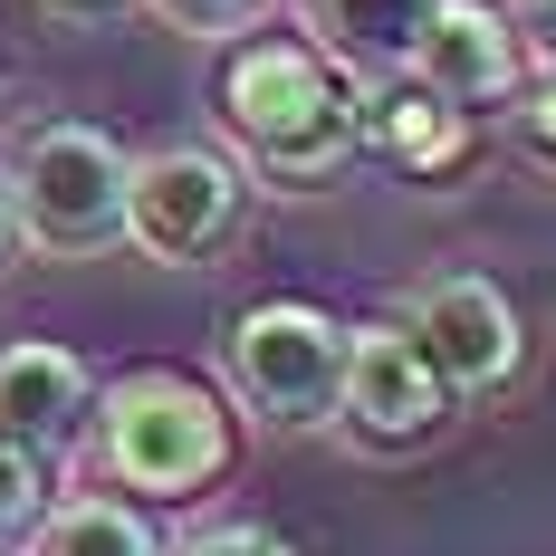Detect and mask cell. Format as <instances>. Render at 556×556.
I'll list each match as a JSON object with an SVG mask.
<instances>
[{"mask_svg":"<svg viewBox=\"0 0 556 556\" xmlns=\"http://www.w3.org/2000/svg\"><path fill=\"white\" fill-rule=\"evenodd\" d=\"M173 39H250L269 0H144Z\"/></svg>","mask_w":556,"mask_h":556,"instance_id":"cell-14","label":"cell"},{"mask_svg":"<svg viewBox=\"0 0 556 556\" xmlns=\"http://www.w3.org/2000/svg\"><path fill=\"white\" fill-rule=\"evenodd\" d=\"M87 413H97V375L49 345V336H20L0 345V442L39 451V460H67L87 442Z\"/></svg>","mask_w":556,"mask_h":556,"instance_id":"cell-9","label":"cell"},{"mask_svg":"<svg viewBox=\"0 0 556 556\" xmlns=\"http://www.w3.org/2000/svg\"><path fill=\"white\" fill-rule=\"evenodd\" d=\"M20 260V222H10V192H0V269Z\"/></svg>","mask_w":556,"mask_h":556,"instance_id":"cell-19","label":"cell"},{"mask_svg":"<svg viewBox=\"0 0 556 556\" xmlns=\"http://www.w3.org/2000/svg\"><path fill=\"white\" fill-rule=\"evenodd\" d=\"M403 77L432 87L442 106L480 115V106H508L528 87V49H518V29L500 20V0H432V20H422Z\"/></svg>","mask_w":556,"mask_h":556,"instance_id":"cell-8","label":"cell"},{"mask_svg":"<svg viewBox=\"0 0 556 556\" xmlns=\"http://www.w3.org/2000/svg\"><path fill=\"white\" fill-rule=\"evenodd\" d=\"M49 500H58V460L0 442V547H20V538L39 528V508H49Z\"/></svg>","mask_w":556,"mask_h":556,"instance_id":"cell-13","label":"cell"},{"mask_svg":"<svg viewBox=\"0 0 556 556\" xmlns=\"http://www.w3.org/2000/svg\"><path fill=\"white\" fill-rule=\"evenodd\" d=\"M77 451L125 500H192L230 470V403L182 365H135L97 393Z\"/></svg>","mask_w":556,"mask_h":556,"instance_id":"cell-2","label":"cell"},{"mask_svg":"<svg viewBox=\"0 0 556 556\" xmlns=\"http://www.w3.org/2000/svg\"><path fill=\"white\" fill-rule=\"evenodd\" d=\"M355 135H365V154H384V164L413 173V182H442V173L470 164V115L442 106V97L413 87V77L355 87Z\"/></svg>","mask_w":556,"mask_h":556,"instance_id":"cell-10","label":"cell"},{"mask_svg":"<svg viewBox=\"0 0 556 556\" xmlns=\"http://www.w3.org/2000/svg\"><path fill=\"white\" fill-rule=\"evenodd\" d=\"M403 327L422 336V355L451 384V403H500L528 375V327H518L508 288L480 269H432L403 298Z\"/></svg>","mask_w":556,"mask_h":556,"instance_id":"cell-7","label":"cell"},{"mask_svg":"<svg viewBox=\"0 0 556 556\" xmlns=\"http://www.w3.org/2000/svg\"><path fill=\"white\" fill-rule=\"evenodd\" d=\"M164 556H298V547L278 528H260V518H202V528L164 538Z\"/></svg>","mask_w":556,"mask_h":556,"instance_id":"cell-15","label":"cell"},{"mask_svg":"<svg viewBox=\"0 0 556 556\" xmlns=\"http://www.w3.org/2000/svg\"><path fill=\"white\" fill-rule=\"evenodd\" d=\"M500 20L518 29L528 67H556V0H500Z\"/></svg>","mask_w":556,"mask_h":556,"instance_id":"cell-17","label":"cell"},{"mask_svg":"<svg viewBox=\"0 0 556 556\" xmlns=\"http://www.w3.org/2000/svg\"><path fill=\"white\" fill-rule=\"evenodd\" d=\"M125 173H135V154L106 125H87V115L20 125L10 164H0L20 250H39V260H97V250H115L125 240Z\"/></svg>","mask_w":556,"mask_h":556,"instance_id":"cell-3","label":"cell"},{"mask_svg":"<svg viewBox=\"0 0 556 556\" xmlns=\"http://www.w3.org/2000/svg\"><path fill=\"white\" fill-rule=\"evenodd\" d=\"M10 556H164L144 500H115V490H58L39 508V528L20 538Z\"/></svg>","mask_w":556,"mask_h":556,"instance_id":"cell-12","label":"cell"},{"mask_svg":"<svg viewBox=\"0 0 556 556\" xmlns=\"http://www.w3.org/2000/svg\"><path fill=\"white\" fill-rule=\"evenodd\" d=\"M39 10H49V20H67V29H77V20H115V10H125V0H39Z\"/></svg>","mask_w":556,"mask_h":556,"instance_id":"cell-18","label":"cell"},{"mask_svg":"<svg viewBox=\"0 0 556 556\" xmlns=\"http://www.w3.org/2000/svg\"><path fill=\"white\" fill-rule=\"evenodd\" d=\"M0 556H10V547H0Z\"/></svg>","mask_w":556,"mask_h":556,"instance_id":"cell-20","label":"cell"},{"mask_svg":"<svg viewBox=\"0 0 556 556\" xmlns=\"http://www.w3.org/2000/svg\"><path fill=\"white\" fill-rule=\"evenodd\" d=\"M442 422H451V384L432 375L422 336L403 327V317L345 327V375H336V432L345 442L393 460V451H422Z\"/></svg>","mask_w":556,"mask_h":556,"instance_id":"cell-6","label":"cell"},{"mask_svg":"<svg viewBox=\"0 0 556 556\" xmlns=\"http://www.w3.org/2000/svg\"><path fill=\"white\" fill-rule=\"evenodd\" d=\"M212 115H222V154L250 173V182H269V192H327L336 173L365 154V135H355V87H345L307 39H288V29L230 39Z\"/></svg>","mask_w":556,"mask_h":556,"instance_id":"cell-1","label":"cell"},{"mask_svg":"<svg viewBox=\"0 0 556 556\" xmlns=\"http://www.w3.org/2000/svg\"><path fill=\"white\" fill-rule=\"evenodd\" d=\"M288 10H298V39L327 58L345 87L403 77L422 20H432V0H288Z\"/></svg>","mask_w":556,"mask_h":556,"instance_id":"cell-11","label":"cell"},{"mask_svg":"<svg viewBox=\"0 0 556 556\" xmlns=\"http://www.w3.org/2000/svg\"><path fill=\"white\" fill-rule=\"evenodd\" d=\"M250 222V173L222 144H154L125 173V250L154 269H212Z\"/></svg>","mask_w":556,"mask_h":556,"instance_id":"cell-5","label":"cell"},{"mask_svg":"<svg viewBox=\"0 0 556 556\" xmlns=\"http://www.w3.org/2000/svg\"><path fill=\"white\" fill-rule=\"evenodd\" d=\"M345 327L307 298H260L222 327V384L260 432H336Z\"/></svg>","mask_w":556,"mask_h":556,"instance_id":"cell-4","label":"cell"},{"mask_svg":"<svg viewBox=\"0 0 556 556\" xmlns=\"http://www.w3.org/2000/svg\"><path fill=\"white\" fill-rule=\"evenodd\" d=\"M508 106H518V144H528L538 164H556V67H528V87H518Z\"/></svg>","mask_w":556,"mask_h":556,"instance_id":"cell-16","label":"cell"}]
</instances>
